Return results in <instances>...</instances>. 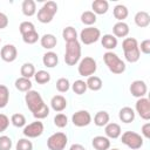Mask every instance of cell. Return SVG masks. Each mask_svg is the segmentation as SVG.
Listing matches in <instances>:
<instances>
[{
  "label": "cell",
  "mask_w": 150,
  "mask_h": 150,
  "mask_svg": "<svg viewBox=\"0 0 150 150\" xmlns=\"http://www.w3.org/2000/svg\"><path fill=\"white\" fill-rule=\"evenodd\" d=\"M9 100V90L6 86L0 84V108H5Z\"/></svg>",
  "instance_id": "34"
},
{
  "label": "cell",
  "mask_w": 150,
  "mask_h": 150,
  "mask_svg": "<svg viewBox=\"0 0 150 150\" xmlns=\"http://www.w3.org/2000/svg\"><path fill=\"white\" fill-rule=\"evenodd\" d=\"M122 48H123V52H124L125 60L128 62L134 63V62H137L139 60L141 52H139L138 43H137L136 39H134V38H125L123 40V42H122Z\"/></svg>",
  "instance_id": "2"
},
{
  "label": "cell",
  "mask_w": 150,
  "mask_h": 150,
  "mask_svg": "<svg viewBox=\"0 0 150 150\" xmlns=\"http://www.w3.org/2000/svg\"><path fill=\"white\" fill-rule=\"evenodd\" d=\"M20 71H21L22 77L30 79V77H32V76H34V74H35V67H34L32 63L26 62V63H23V64L21 66Z\"/></svg>",
  "instance_id": "31"
},
{
  "label": "cell",
  "mask_w": 150,
  "mask_h": 150,
  "mask_svg": "<svg viewBox=\"0 0 150 150\" xmlns=\"http://www.w3.org/2000/svg\"><path fill=\"white\" fill-rule=\"evenodd\" d=\"M142 135L145 138H150V123L149 122L143 124V127H142Z\"/></svg>",
  "instance_id": "46"
},
{
  "label": "cell",
  "mask_w": 150,
  "mask_h": 150,
  "mask_svg": "<svg viewBox=\"0 0 150 150\" xmlns=\"http://www.w3.org/2000/svg\"><path fill=\"white\" fill-rule=\"evenodd\" d=\"M11 122L14 127L16 128H21L26 124V117L22 115V114H13L12 117H11Z\"/></svg>",
  "instance_id": "36"
},
{
  "label": "cell",
  "mask_w": 150,
  "mask_h": 150,
  "mask_svg": "<svg viewBox=\"0 0 150 150\" xmlns=\"http://www.w3.org/2000/svg\"><path fill=\"white\" fill-rule=\"evenodd\" d=\"M62 36L66 42H71V41H76L77 40V32L74 27L68 26L62 30Z\"/></svg>",
  "instance_id": "29"
},
{
  "label": "cell",
  "mask_w": 150,
  "mask_h": 150,
  "mask_svg": "<svg viewBox=\"0 0 150 150\" xmlns=\"http://www.w3.org/2000/svg\"><path fill=\"white\" fill-rule=\"evenodd\" d=\"M12 139L8 136H0V150H11Z\"/></svg>",
  "instance_id": "42"
},
{
  "label": "cell",
  "mask_w": 150,
  "mask_h": 150,
  "mask_svg": "<svg viewBox=\"0 0 150 150\" xmlns=\"http://www.w3.org/2000/svg\"><path fill=\"white\" fill-rule=\"evenodd\" d=\"M34 79L39 84H45L50 81V74L46 70H38L34 74Z\"/></svg>",
  "instance_id": "32"
},
{
  "label": "cell",
  "mask_w": 150,
  "mask_h": 150,
  "mask_svg": "<svg viewBox=\"0 0 150 150\" xmlns=\"http://www.w3.org/2000/svg\"><path fill=\"white\" fill-rule=\"evenodd\" d=\"M54 124L57 128H64L68 124V118L64 114H57L54 117Z\"/></svg>",
  "instance_id": "39"
},
{
  "label": "cell",
  "mask_w": 150,
  "mask_h": 150,
  "mask_svg": "<svg viewBox=\"0 0 150 150\" xmlns=\"http://www.w3.org/2000/svg\"><path fill=\"white\" fill-rule=\"evenodd\" d=\"M96 68H97L96 61L93 57H90V56H86V57H83L80 61L77 70H79V74L81 76L89 77V76H91L96 71Z\"/></svg>",
  "instance_id": "8"
},
{
  "label": "cell",
  "mask_w": 150,
  "mask_h": 150,
  "mask_svg": "<svg viewBox=\"0 0 150 150\" xmlns=\"http://www.w3.org/2000/svg\"><path fill=\"white\" fill-rule=\"evenodd\" d=\"M135 108H136V111L138 112V115L143 120H145V121L150 120V101L146 97L138 98Z\"/></svg>",
  "instance_id": "11"
},
{
  "label": "cell",
  "mask_w": 150,
  "mask_h": 150,
  "mask_svg": "<svg viewBox=\"0 0 150 150\" xmlns=\"http://www.w3.org/2000/svg\"><path fill=\"white\" fill-rule=\"evenodd\" d=\"M112 33H114V36L117 39V38H124L129 34V26L123 22V21H118L112 27Z\"/></svg>",
  "instance_id": "16"
},
{
  "label": "cell",
  "mask_w": 150,
  "mask_h": 150,
  "mask_svg": "<svg viewBox=\"0 0 150 150\" xmlns=\"http://www.w3.org/2000/svg\"><path fill=\"white\" fill-rule=\"evenodd\" d=\"M100 38H101L100 29L96 27H91V26L83 28L80 33V39H81L82 43H84V45H91V43L96 42Z\"/></svg>",
  "instance_id": "9"
},
{
  "label": "cell",
  "mask_w": 150,
  "mask_h": 150,
  "mask_svg": "<svg viewBox=\"0 0 150 150\" xmlns=\"http://www.w3.org/2000/svg\"><path fill=\"white\" fill-rule=\"evenodd\" d=\"M16 150H33V144L27 138H21L16 143Z\"/></svg>",
  "instance_id": "40"
},
{
  "label": "cell",
  "mask_w": 150,
  "mask_h": 150,
  "mask_svg": "<svg viewBox=\"0 0 150 150\" xmlns=\"http://www.w3.org/2000/svg\"><path fill=\"white\" fill-rule=\"evenodd\" d=\"M0 55L5 62H13L18 55L16 47L14 45H5L0 50Z\"/></svg>",
  "instance_id": "14"
},
{
  "label": "cell",
  "mask_w": 150,
  "mask_h": 150,
  "mask_svg": "<svg viewBox=\"0 0 150 150\" xmlns=\"http://www.w3.org/2000/svg\"><path fill=\"white\" fill-rule=\"evenodd\" d=\"M22 13L26 15V16H33L36 12V5H35V1L33 0H25L22 2Z\"/></svg>",
  "instance_id": "25"
},
{
  "label": "cell",
  "mask_w": 150,
  "mask_h": 150,
  "mask_svg": "<svg viewBox=\"0 0 150 150\" xmlns=\"http://www.w3.org/2000/svg\"><path fill=\"white\" fill-rule=\"evenodd\" d=\"M9 125V118L5 114H0V132H4Z\"/></svg>",
  "instance_id": "43"
},
{
  "label": "cell",
  "mask_w": 150,
  "mask_h": 150,
  "mask_svg": "<svg viewBox=\"0 0 150 150\" xmlns=\"http://www.w3.org/2000/svg\"><path fill=\"white\" fill-rule=\"evenodd\" d=\"M146 91H148V87H146L145 82L142 80H136L130 84V93L132 96H135L137 98L144 97Z\"/></svg>",
  "instance_id": "13"
},
{
  "label": "cell",
  "mask_w": 150,
  "mask_h": 150,
  "mask_svg": "<svg viewBox=\"0 0 150 150\" xmlns=\"http://www.w3.org/2000/svg\"><path fill=\"white\" fill-rule=\"evenodd\" d=\"M70 88V83L68 81V79L66 77H61L56 81V89L60 91V93H66L68 91Z\"/></svg>",
  "instance_id": "38"
},
{
  "label": "cell",
  "mask_w": 150,
  "mask_h": 150,
  "mask_svg": "<svg viewBox=\"0 0 150 150\" xmlns=\"http://www.w3.org/2000/svg\"><path fill=\"white\" fill-rule=\"evenodd\" d=\"M57 12V5L54 1H47L38 12V20L42 23H48L53 20Z\"/></svg>",
  "instance_id": "5"
},
{
  "label": "cell",
  "mask_w": 150,
  "mask_h": 150,
  "mask_svg": "<svg viewBox=\"0 0 150 150\" xmlns=\"http://www.w3.org/2000/svg\"><path fill=\"white\" fill-rule=\"evenodd\" d=\"M110 150H118V149H110Z\"/></svg>",
  "instance_id": "48"
},
{
  "label": "cell",
  "mask_w": 150,
  "mask_h": 150,
  "mask_svg": "<svg viewBox=\"0 0 150 150\" xmlns=\"http://www.w3.org/2000/svg\"><path fill=\"white\" fill-rule=\"evenodd\" d=\"M19 30L21 33V35L26 34V33H29L32 30H35V27L34 25L30 22V21H23L20 23V27H19Z\"/></svg>",
  "instance_id": "41"
},
{
  "label": "cell",
  "mask_w": 150,
  "mask_h": 150,
  "mask_svg": "<svg viewBox=\"0 0 150 150\" xmlns=\"http://www.w3.org/2000/svg\"><path fill=\"white\" fill-rule=\"evenodd\" d=\"M94 149L96 150H108L110 148V141L105 136H96L93 138L91 142Z\"/></svg>",
  "instance_id": "17"
},
{
  "label": "cell",
  "mask_w": 150,
  "mask_h": 150,
  "mask_svg": "<svg viewBox=\"0 0 150 150\" xmlns=\"http://www.w3.org/2000/svg\"><path fill=\"white\" fill-rule=\"evenodd\" d=\"M68 138L63 132H55L47 139V146L49 150H63L67 145Z\"/></svg>",
  "instance_id": "7"
},
{
  "label": "cell",
  "mask_w": 150,
  "mask_h": 150,
  "mask_svg": "<svg viewBox=\"0 0 150 150\" xmlns=\"http://www.w3.org/2000/svg\"><path fill=\"white\" fill-rule=\"evenodd\" d=\"M81 21L84 25H88L89 27L96 22V14H94L91 11H86L81 15Z\"/></svg>",
  "instance_id": "33"
},
{
  "label": "cell",
  "mask_w": 150,
  "mask_h": 150,
  "mask_svg": "<svg viewBox=\"0 0 150 150\" xmlns=\"http://www.w3.org/2000/svg\"><path fill=\"white\" fill-rule=\"evenodd\" d=\"M87 83V88H89L90 90L93 91H97L102 88V80L98 77V76H95V75H91L88 77V80L86 81Z\"/></svg>",
  "instance_id": "26"
},
{
  "label": "cell",
  "mask_w": 150,
  "mask_h": 150,
  "mask_svg": "<svg viewBox=\"0 0 150 150\" xmlns=\"http://www.w3.org/2000/svg\"><path fill=\"white\" fill-rule=\"evenodd\" d=\"M108 7H109V4L105 0H95L91 4L94 14H105L108 11Z\"/></svg>",
  "instance_id": "22"
},
{
  "label": "cell",
  "mask_w": 150,
  "mask_h": 150,
  "mask_svg": "<svg viewBox=\"0 0 150 150\" xmlns=\"http://www.w3.org/2000/svg\"><path fill=\"white\" fill-rule=\"evenodd\" d=\"M135 23L141 28L148 27L149 23H150V15L144 11L137 12L136 15H135Z\"/></svg>",
  "instance_id": "20"
},
{
  "label": "cell",
  "mask_w": 150,
  "mask_h": 150,
  "mask_svg": "<svg viewBox=\"0 0 150 150\" xmlns=\"http://www.w3.org/2000/svg\"><path fill=\"white\" fill-rule=\"evenodd\" d=\"M69 150H86V148L83 146V145H81V144H73L70 148H69Z\"/></svg>",
  "instance_id": "47"
},
{
  "label": "cell",
  "mask_w": 150,
  "mask_h": 150,
  "mask_svg": "<svg viewBox=\"0 0 150 150\" xmlns=\"http://www.w3.org/2000/svg\"><path fill=\"white\" fill-rule=\"evenodd\" d=\"M138 48H139V52H142L144 54H149L150 53V40L146 39V40L142 41L141 42V47H138Z\"/></svg>",
  "instance_id": "44"
},
{
  "label": "cell",
  "mask_w": 150,
  "mask_h": 150,
  "mask_svg": "<svg viewBox=\"0 0 150 150\" xmlns=\"http://www.w3.org/2000/svg\"><path fill=\"white\" fill-rule=\"evenodd\" d=\"M104 132H105L108 138H117V137L121 136L122 130H121V127L117 123H108L105 125Z\"/></svg>",
  "instance_id": "19"
},
{
  "label": "cell",
  "mask_w": 150,
  "mask_h": 150,
  "mask_svg": "<svg viewBox=\"0 0 150 150\" xmlns=\"http://www.w3.org/2000/svg\"><path fill=\"white\" fill-rule=\"evenodd\" d=\"M42 62L46 67L48 68H54L57 62H59V57H57V54L54 53V52H47L46 54H43V57H42Z\"/></svg>",
  "instance_id": "21"
},
{
  "label": "cell",
  "mask_w": 150,
  "mask_h": 150,
  "mask_svg": "<svg viewBox=\"0 0 150 150\" xmlns=\"http://www.w3.org/2000/svg\"><path fill=\"white\" fill-rule=\"evenodd\" d=\"M15 88H16L18 90H20V91L27 93V91L32 90V82H30L29 79L19 77V79H16V81H15Z\"/></svg>",
  "instance_id": "27"
},
{
  "label": "cell",
  "mask_w": 150,
  "mask_h": 150,
  "mask_svg": "<svg viewBox=\"0 0 150 150\" xmlns=\"http://www.w3.org/2000/svg\"><path fill=\"white\" fill-rule=\"evenodd\" d=\"M109 122V114L104 110L102 111H97L96 115L94 116V123L97 125V127H103V125H107Z\"/></svg>",
  "instance_id": "28"
},
{
  "label": "cell",
  "mask_w": 150,
  "mask_h": 150,
  "mask_svg": "<svg viewBox=\"0 0 150 150\" xmlns=\"http://www.w3.org/2000/svg\"><path fill=\"white\" fill-rule=\"evenodd\" d=\"M101 42H102V46L109 50L116 48L117 46V39L112 34H104L101 39Z\"/></svg>",
  "instance_id": "24"
},
{
  "label": "cell",
  "mask_w": 150,
  "mask_h": 150,
  "mask_svg": "<svg viewBox=\"0 0 150 150\" xmlns=\"http://www.w3.org/2000/svg\"><path fill=\"white\" fill-rule=\"evenodd\" d=\"M71 122L76 127H87L91 122V115L87 110H79L71 116Z\"/></svg>",
  "instance_id": "12"
},
{
  "label": "cell",
  "mask_w": 150,
  "mask_h": 150,
  "mask_svg": "<svg viewBox=\"0 0 150 150\" xmlns=\"http://www.w3.org/2000/svg\"><path fill=\"white\" fill-rule=\"evenodd\" d=\"M8 26V18L6 14L0 12V29H4Z\"/></svg>",
  "instance_id": "45"
},
{
  "label": "cell",
  "mask_w": 150,
  "mask_h": 150,
  "mask_svg": "<svg viewBox=\"0 0 150 150\" xmlns=\"http://www.w3.org/2000/svg\"><path fill=\"white\" fill-rule=\"evenodd\" d=\"M121 141L123 144H125L128 148H130L132 150H137L143 145L142 136L134 131H125L124 134H122Z\"/></svg>",
  "instance_id": "6"
},
{
  "label": "cell",
  "mask_w": 150,
  "mask_h": 150,
  "mask_svg": "<svg viewBox=\"0 0 150 150\" xmlns=\"http://www.w3.org/2000/svg\"><path fill=\"white\" fill-rule=\"evenodd\" d=\"M50 107H52L53 110L60 112V111H62V110L66 109V107H67V100L62 95H55L50 100Z\"/></svg>",
  "instance_id": "15"
},
{
  "label": "cell",
  "mask_w": 150,
  "mask_h": 150,
  "mask_svg": "<svg viewBox=\"0 0 150 150\" xmlns=\"http://www.w3.org/2000/svg\"><path fill=\"white\" fill-rule=\"evenodd\" d=\"M40 43L43 48L46 49H53L56 43H57V40L56 38L53 35V34H45L41 39H40Z\"/></svg>",
  "instance_id": "23"
},
{
  "label": "cell",
  "mask_w": 150,
  "mask_h": 150,
  "mask_svg": "<svg viewBox=\"0 0 150 150\" xmlns=\"http://www.w3.org/2000/svg\"><path fill=\"white\" fill-rule=\"evenodd\" d=\"M0 42H1V39H0Z\"/></svg>",
  "instance_id": "49"
},
{
  "label": "cell",
  "mask_w": 150,
  "mask_h": 150,
  "mask_svg": "<svg viewBox=\"0 0 150 150\" xmlns=\"http://www.w3.org/2000/svg\"><path fill=\"white\" fill-rule=\"evenodd\" d=\"M73 91L75 93V94H77V95H82V94H84L86 93V90L88 89L87 88V83L84 82V81H82V80H76L74 83H73Z\"/></svg>",
  "instance_id": "35"
},
{
  "label": "cell",
  "mask_w": 150,
  "mask_h": 150,
  "mask_svg": "<svg viewBox=\"0 0 150 150\" xmlns=\"http://www.w3.org/2000/svg\"><path fill=\"white\" fill-rule=\"evenodd\" d=\"M114 16L118 21H123L128 16V8L124 5H116L114 8Z\"/></svg>",
  "instance_id": "30"
},
{
  "label": "cell",
  "mask_w": 150,
  "mask_h": 150,
  "mask_svg": "<svg viewBox=\"0 0 150 150\" xmlns=\"http://www.w3.org/2000/svg\"><path fill=\"white\" fill-rule=\"evenodd\" d=\"M118 117H120V120L122 122L130 123V122H132L135 120V111L130 107H123L118 112Z\"/></svg>",
  "instance_id": "18"
},
{
  "label": "cell",
  "mask_w": 150,
  "mask_h": 150,
  "mask_svg": "<svg viewBox=\"0 0 150 150\" xmlns=\"http://www.w3.org/2000/svg\"><path fill=\"white\" fill-rule=\"evenodd\" d=\"M103 60L108 69L114 74H122L125 70V63L112 52H107L103 55Z\"/></svg>",
  "instance_id": "4"
},
{
  "label": "cell",
  "mask_w": 150,
  "mask_h": 150,
  "mask_svg": "<svg viewBox=\"0 0 150 150\" xmlns=\"http://www.w3.org/2000/svg\"><path fill=\"white\" fill-rule=\"evenodd\" d=\"M81 59V45L80 42L71 41L67 42L66 45V53H64V62L68 66H75Z\"/></svg>",
  "instance_id": "3"
},
{
  "label": "cell",
  "mask_w": 150,
  "mask_h": 150,
  "mask_svg": "<svg viewBox=\"0 0 150 150\" xmlns=\"http://www.w3.org/2000/svg\"><path fill=\"white\" fill-rule=\"evenodd\" d=\"M23 135L28 138H35L42 135L43 132V123L40 121H35L23 128Z\"/></svg>",
  "instance_id": "10"
},
{
  "label": "cell",
  "mask_w": 150,
  "mask_h": 150,
  "mask_svg": "<svg viewBox=\"0 0 150 150\" xmlns=\"http://www.w3.org/2000/svg\"><path fill=\"white\" fill-rule=\"evenodd\" d=\"M25 101L28 109L33 112V116L38 120H42L49 115V108L43 102L41 95L36 90H29L25 95Z\"/></svg>",
  "instance_id": "1"
},
{
  "label": "cell",
  "mask_w": 150,
  "mask_h": 150,
  "mask_svg": "<svg viewBox=\"0 0 150 150\" xmlns=\"http://www.w3.org/2000/svg\"><path fill=\"white\" fill-rule=\"evenodd\" d=\"M22 40H23V42H26V43H28V45L35 43V42L39 40V34H38V32H36V29H35V30H32V32H29V33L23 34V35H22Z\"/></svg>",
  "instance_id": "37"
}]
</instances>
